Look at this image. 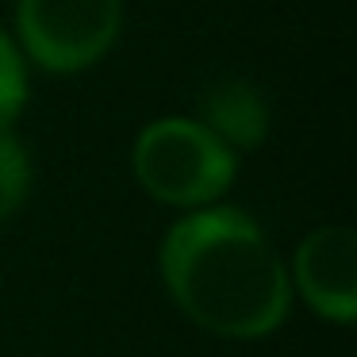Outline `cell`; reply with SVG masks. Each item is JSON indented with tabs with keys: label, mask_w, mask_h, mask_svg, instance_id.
I'll use <instances>...</instances> for the list:
<instances>
[{
	"label": "cell",
	"mask_w": 357,
	"mask_h": 357,
	"mask_svg": "<svg viewBox=\"0 0 357 357\" xmlns=\"http://www.w3.org/2000/svg\"><path fill=\"white\" fill-rule=\"evenodd\" d=\"M24 104H27V70L20 62L16 43L0 31V131H8V123L24 112Z\"/></svg>",
	"instance_id": "7"
},
{
	"label": "cell",
	"mask_w": 357,
	"mask_h": 357,
	"mask_svg": "<svg viewBox=\"0 0 357 357\" xmlns=\"http://www.w3.org/2000/svg\"><path fill=\"white\" fill-rule=\"evenodd\" d=\"M31 192V154L16 135L0 131V223L24 208Z\"/></svg>",
	"instance_id": "6"
},
{
	"label": "cell",
	"mask_w": 357,
	"mask_h": 357,
	"mask_svg": "<svg viewBox=\"0 0 357 357\" xmlns=\"http://www.w3.org/2000/svg\"><path fill=\"white\" fill-rule=\"evenodd\" d=\"M196 119L231 150H254L269 135V104L254 81L242 77L211 81L196 100Z\"/></svg>",
	"instance_id": "5"
},
{
	"label": "cell",
	"mask_w": 357,
	"mask_h": 357,
	"mask_svg": "<svg viewBox=\"0 0 357 357\" xmlns=\"http://www.w3.org/2000/svg\"><path fill=\"white\" fill-rule=\"evenodd\" d=\"M162 280L188 319L215 338L254 342L288 315L292 280L265 231L238 208H196L162 238Z\"/></svg>",
	"instance_id": "1"
},
{
	"label": "cell",
	"mask_w": 357,
	"mask_h": 357,
	"mask_svg": "<svg viewBox=\"0 0 357 357\" xmlns=\"http://www.w3.org/2000/svg\"><path fill=\"white\" fill-rule=\"evenodd\" d=\"M123 0H16L24 54L50 73H81L119 39Z\"/></svg>",
	"instance_id": "3"
},
{
	"label": "cell",
	"mask_w": 357,
	"mask_h": 357,
	"mask_svg": "<svg viewBox=\"0 0 357 357\" xmlns=\"http://www.w3.org/2000/svg\"><path fill=\"white\" fill-rule=\"evenodd\" d=\"M131 165L142 192L169 208H204L234 181V150L219 142L200 119H154L135 139Z\"/></svg>",
	"instance_id": "2"
},
{
	"label": "cell",
	"mask_w": 357,
	"mask_h": 357,
	"mask_svg": "<svg viewBox=\"0 0 357 357\" xmlns=\"http://www.w3.org/2000/svg\"><path fill=\"white\" fill-rule=\"evenodd\" d=\"M296 288L331 323H354L357 315V238L349 227H315L296 250Z\"/></svg>",
	"instance_id": "4"
}]
</instances>
